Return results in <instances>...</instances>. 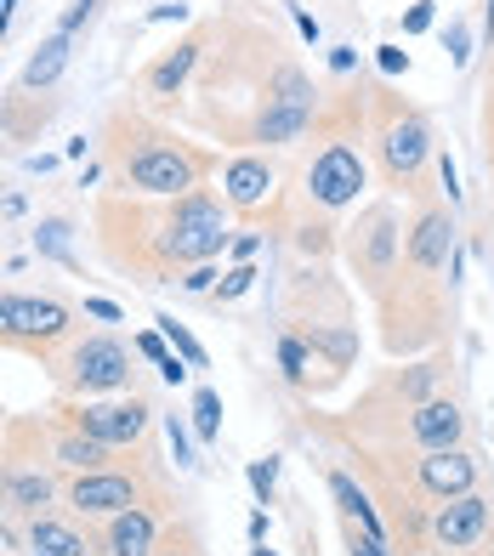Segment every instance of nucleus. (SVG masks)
Segmentation results:
<instances>
[{
	"label": "nucleus",
	"mask_w": 494,
	"mask_h": 556,
	"mask_svg": "<svg viewBox=\"0 0 494 556\" xmlns=\"http://www.w3.org/2000/svg\"><path fill=\"white\" fill-rule=\"evenodd\" d=\"M103 160L114 170V188L131 199H182L205 182L211 160L182 137L160 131L142 114H114L103 131Z\"/></svg>",
	"instance_id": "f257e3e1"
},
{
	"label": "nucleus",
	"mask_w": 494,
	"mask_h": 556,
	"mask_svg": "<svg viewBox=\"0 0 494 556\" xmlns=\"http://www.w3.org/2000/svg\"><path fill=\"white\" fill-rule=\"evenodd\" d=\"M80 336V307L46 290H0V346L52 364Z\"/></svg>",
	"instance_id": "f03ea898"
},
{
	"label": "nucleus",
	"mask_w": 494,
	"mask_h": 556,
	"mask_svg": "<svg viewBox=\"0 0 494 556\" xmlns=\"http://www.w3.org/2000/svg\"><path fill=\"white\" fill-rule=\"evenodd\" d=\"M52 381L63 397H119V392H137V358L131 346L97 330V336H74L58 358H52Z\"/></svg>",
	"instance_id": "7ed1b4c3"
},
{
	"label": "nucleus",
	"mask_w": 494,
	"mask_h": 556,
	"mask_svg": "<svg viewBox=\"0 0 494 556\" xmlns=\"http://www.w3.org/2000/svg\"><path fill=\"white\" fill-rule=\"evenodd\" d=\"M52 415H63L68 426H80L86 438L109 443L114 454L119 448H142L148 443V426H154V403L142 392H119V397H63Z\"/></svg>",
	"instance_id": "20e7f679"
},
{
	"label": "nucleus",
	"mask_w": 494,
	"mask_h": 556,
	"mask_svg": "<svg viewBox=\"0 0 494 556\" xmlns=\"http://www.w3.org/2000/svg\"><path fill=\"white\" fill-rule=\"evenodd\" d=\"M148 500V477L137 466H103V471H80V477H63V511L74 522H109L119 511Z\"/></svg>",
	"instance_id": "39448f33"
},
{
	"label": "nucleus",
	"mask_w": 494,
	"mask_h": 556,
	"mask_svg": "<svg viewBox=\"0 0 494 556\" xmlns=\"http://www.w3.org/2000/svg\"><path fill=\"white\" fill-rule=\"evenodd\" d=\"M347 256H353V267H358V278L369 290H387V278H398V262H404L398 211H392V205H369L358 216V227L347 233Z\"/></svg>",
	"instance_id": "423d86ee"
},
{
	"label": "nucleus",
	"mask_w": 494,
	"mask_h": 556,
	"mask_svg": "<svg viewBox=\"0 0 494 556\" xmlns=\"http://www.w3.org/2000/svg\"><path fill=\"white\" fill-rule=\"evenodd\" d=\"M63 505V477L40 460H12L0 466V522H35Z\"/></svg>",
	"instance_id": "0eeeda50"
},
{
	"label": "nucleus",
	"mask_w": 494,
	"mask_h": 556,
	"mask_svg": "<svg viewBox=\"0 0 494 556\" xmlns=\"http://www.w3.org/2000/svg\"><path fill=\"white\" fill-rule=\"evenodd\" d=\"M364 182H369L364 154H358L347 137L325 142V154L307 165V193H313V205H325V211H347V205H358Z\"/></svg>",
	"instance_id": "6e6552de"
},
{
	"label": "nucleus",
	"mask_w": 494,
	"mask_h": 556,
	"mask_svg": "<svg viewBox=\"0 0 494 556\" xmlns=\"http://www.w3.org/2000/svg\"><path fill=\"white\" fill-rule=\"evenodd\" d=\"M494 528V500L489 494H455V500H438V517H432V545L443 556H472Z\"/></svg>",
	"instance_id": "1a4fd4ad"
},
{
	"label": "nucleus",
	"mask_w": 494,
	"mask_h": 556,
	"mask_svg": "<svg viewBox=\"0 0 494 556\" xmlns=\"http://www.w3.org/2000/svg\"><path fill=\"white\" fill-rule=\"evenodd\" d=\"M381 170H387V182L392 188H409L415 176H421V165L432 160V131H427V119L421 114H387L381 119Z\"/></svg>",
	"instance_id": "9d476101"
},
{
	"label": "nucleus",
	"mask_w": 494,
	"mask_h": 556,
	"mask_svg": "<svg viewBox=\"0 0 494 556\" xmlns=\"http://www.w3.org/2000/svg\"><path fill=\"white\" fill-rule=\"evenodd\" d=\"M160 540H165L160 500H142V505H131V511H119L97 528V556H154Z\"/></svg>",
	"instance_id": "9b49d317"
},
{
	"label": "nucleus",
	"mask_w": 494,
	"mask_h": 556,
	"mask_svg": "<svg viewBox=\"0 0 494 556\" xmlns=\"http://www.w3.org/2000/svg\"><path fill=\"white\" fill-rule=\"evenodd\" d=\"M200 52H205L200 40H177L170 52H160L137 80L142 103H177V97L188 91V80H193V68H200Z\"/></svg>",
	"instance_id": "f8f14e48"
},
{
	"label": "nucleus",
	"mask_w": 494,
	"mask_h": 556,
	"mask_svg": "<svg viewBox=\"0 0 494 556\" xmlns=\"http://www.w3.org/2000/svg\"><path fill=\"white\" fill-rule=\"evenodd\" d=\"M449 244H455V222H449V211L432 205L404 233V267L409 273H443L449 267Z\"/></svg>",
	"instance_id": "ddd939ff"
},
{
	"label": "nucleus",
	"mask_w": 494,
	"mask_h": 556,
	"mask_svg": "<svg viewBox=\"0 0 494 556\" xmlns=\"http://www.w3.org/2000/svg\"><path fill=\"white\" fill-rule=\"evenodd\" d=\"M221 199H228V211L256 216L267 199H274V165L256 160V154L228 160V165H221Z\"/></svg>",
	"instance_id": "4468645a"
},
{
	"label": "nucleus",
	"mask_w": 494,
	"mask_h": 556,
	"mask_svg": "<svg viewBox=\"0 0 494 556\" xmlns=\"http://www.w3.org/2000/svg\"><path fill=\"white\" fill-rule=\"evenodd\" d=\"M421 489L432 500H455L478 489V454L466 448H427L421 454Z\"/></svg>",
	"instance_id": "2eb2a0df"
},
{
	"label": "nucleus",
	"mask_w": 494,
	"mask_h": 556,
	"mask_svg": "<svg viewBox=\"0 0 494 556\" xmlns=\"http://www.w3.org/2000/svg\"><path fill=\"white\" fill-rule=\"evenodd\" d=\"M23 545H29V556H97V540L80 534L68 511H46L23 522Z\"/></svg>",
	"instance_id": "dca6fc26"
},
{
	"label": "nucleus",
	"mask_w": 494,
	"mask_h": 556,
	"mask_svg": "<svg viewBox=\"0 0 494 556\" xmlns=\"http://www.w3.org/2000/svg\"><path fill=\"white\" fill-rule=\"evenodd\" d=\"M460 432H466V415H460L455 397H427V403H415L409 438L421 443V448H460Z\"/></svg>",
	"instance_id": "f3484780"
},
{
	"label": "nucleus",
	"mask_w": 494,
	"mask_h": 556,
	"mask_svg": "<svg viewBox=\"0 0 494 556\" xmlns=\"http://www.w3.org/2000/svg\"><path fill=\"white\" fill-rule=\"evenodd\" d=\"M74 35H46L40 46H35V52L29 58H23V68H17V80H12V91H35V97H46V91H52L58 80H63V68H68V52H74V46H68Z\"/></svg>",
	"instance_id": "a211bd4d"
},
{
	"label": "nucleus",
	"mask_w": 494,
	"mask_h": 556,
	"mask_svg": "<svg viewBox=\"0 0 494 556\" xmlns=\"http://www.w3.org/2000/svg\"><path fill=\"white\" fill-rule=\"evenodd\" d=\"M58 114V97L46 91V97H35V91H12L7 86V97H0V137H12V142H29V137H40V125Z\"/></svg>",
	"instance_id": "6ab92c4d"
},
{
	"label": "nucleus",
	"mask_w": 494,
	"mask_h": 556,
	"mask_svg": "<svg viewBox=\"0 0 494 556\" xmlns=\"http://www.w3.org/2000/svg\"><path fill=\"white\" fill-rule=\"evenodd\" d=\"M313 114L318 109H290V103H267L251 125V142H267V148H290L313 131Z\"/></svg>",
	"instance_id": "aec40b11"
},
{
	"label": "nucleus",
	"mask_w": 494,
	"mask_h": 556,
	"mask_svg": "<svg viewBox=\"0 0 494 556\" xmlns=\"http://www.w3.org/2000/svg\"><path fill=\"white\" fill-rule=\"evenodd\" d=\"M330 494H335L341 511H347V522H358L364 534H376V540H381V517H376V505H369V494L353 483L347 471H330Z\"/></svg>",
	"instance_id": "412c9836"
},
{
	"label": "nucleus",
	"mask_w": 494,
	"mask_h": 556,
	"mask_svg": "<svg viewBox=\"0 0 494 556\" xmlns=\"http://www.w3.org/2000/svg\"><path fill=\"white\" fill-rule=\"evenodd\" d=\"M267 103H290V109H318V91L313 80L295 63H279L274 80H267Z\"/></svg>",
	"instance_id": "4be33fe9"
},
{
	"label": "nucleus",
	"mask_w": 494,
	"mask_h": 556,
	"mask_svg": "<svg viewBox=\"0 0 494 556\" xmlns=\"http://www.w3.org/2000/svg\"><path fill=\"white\" fill-rule=\"evenodd\" d=\"M154 324H160V336L170 341V352H177V358H182L188 369H205V364H211V358H205V346L193 341V330H188V324H177V318H170V313H160Z\"/></svg>",
	"instance_id": "5701e85b"
},
{
	"label": "nucleus",
	"mask_w": 494,
	"mask_h": 556,
	"mask_svg": "<svg viewBox=\"0 0 494 556\" xmlns=\"http://www.w3.org/2000/svg\"><path fill=\"white\" fill-rule=\"evenodd\" d=\"M193 432H200V443H216V432H221V397L211 387L193 392Z\"/></svg>",
	"instance_id": "b1692460"
},
{
	"label": "nucleus",
	"mask_w": 494,
	"mask_h": 556,
	"mask_svg": "<svg viewBox=\"0 0 494 556\" xmlns=\"http://www.w3.org/2000/svg\"><path fill=\"white\" fill-rule=\"evenodd\" d=\"M35 250H40V256H52V262H63V267H80L68 256V222H40L35 227Z\"/></svg>",
	"instance_id": "393cba45"
},
{
	"label": "nucleus",
	"mask_w": 494,
	"mask_h": 556,
	"mask_svg": "<svg viewBox=\"0 0 494 556\" xmlns=\"http://www.w3.org/2000/svg\"><path fill=\"white\" fill-rule=\"evenodd\" d=\"M307 346H313V352H330L335 364H353L358 336H353V330H313V336H307Z\"/></svg>",
	"instance_id": "a878e982"
},
{
	"label": "nucleus",
	"mask_w": 494,
	"mask_h": 556,
	"mask_svg": "<svg viewBox=\"0 0 494 556\" xmlns=\"http://www.w3.org/2000/svg\"><path fill=\"white\" fill-rule=\"evenodd\" d=\"M279 364H284L290 381H302V375H307V341L302 336H284L279 341Z\"/></svg>",
	"instance_id": "bb28decb"
},
{
	"label": "nucleus",
	"mask_w": 494,
	"mask_h": 556,
	"mask_svg": "<svg viewBox=\"0 0 494 556\" xmlns=\"http://www.w3.org/2000/svg\"><path fill=\"white\" fill-rule=\"evenodd\" d=\"M97 7H103V0H74V7L58 17V29H63V35H74L80 23H91V17H97Z\"/></svg>",
	"instance_id": "cd10ccee"
},
{
	"label": "nucleus",
	"mask_w": 494,
	"mask_h": 556,
	"mask_svg": "<svg viewBox=\"0 0 494 556\" xmlns=\"http://www.w3.org/2000/svg\"><path fill=\"white\" fill-rule=\"evenodd\" d=\"M165 432H170V454H177V466H193V448H188V432L177 415H165Z\"/></svg>",
	"instance_id": "c85d7f7f"
},
{
	"label": "nucleus",
	"mask_w": 494,
	"mask_h": 556,
	"mask_svg": "<svg viewBox=\"0 0 494 556\" xmlns=\"http://www.w3.org/2000/svg\"><path fill=\"white\" fill-rule=\"evenodd\" d=\"M251 489H256L262 505L274 500V460H251Z\"/></svg>",
	"instance_id": "c756f323"
},
{
	"label": "nucleus",
	"mask_w": 494,
	"mask_h": 556,
	"mask_svg": "<svg viewBox=\"0 0 494 556\" xmlns=\"http://www.w3.org/2000/svg\"><path fill=\"white\" fill-rule=\"evenodd\" d=\"M137 352H142V358H154V364H165V358H170V341H165L160 330H142V336H137Z\"/></svg>",
	"instance_id": "7c9ffc66"
},
{
	"label": "nucleus",
	"mask_w": 494,
	"mask_h": 556,
	"mask_svg": "<svg viewBox=\"0 0 494 556\" xmlns=\"http://www.w3.org/2000/svg\"><path fill=\"white\" fill-rule=\"evenodd\" d=\"M347 545H353V556H387V545H381L376 534H364V528H358V522L347 528Z\"/></svg>",
	"instance_id": "2f4dec72"
},
{
	"label": "nucleus",
	"mask_w": 494,
	"mask_h": 556,
	"mask_svg": "<svg viewBox=\"0 0 494 556\" xmlns=\"http://www.w3.org/2000/svg\"><path fill=\"white\" fill-rule=\"evenodd\" d=\"M256 285V267H233L228 273V285H221V301H233V295H244V290H251Z\"/></svg>",
	"instance_id": "473e14b6"
},
{
	"label": "nucleus",
	"mask_w": 494,
	"mask_h": 556,
	"mask_svg": "<svg viewBox=\"0 0 494 556\" xmlns=\"http://www.w3.org/2000/svg\"><path fill=\"white\" fill-rule=\"evenodd\" d=\"M427 387H432V369H415L409 381H398V392H404L409 403H427Z\"/></svg>",
	"instance_id": "72a5a7b5"
},
{
	"label": "nucleus",
	"mask_w": 494,
	"mask_h": 556,
	"mask_svg": "<svg viewBox=\"0 0 494 556\" xmlns=\"http://www.w3.org/2000/svg\"><path fill=\"white\" fill-rule=\"evenodd\" d=\"M427 29H432V0L409 7V17H404V35H427Z\"/></svg>",
	"instance_id": "f704fd0d"
},
{
	"label": "nucleus",
	"mask_w": 494,
	"mask_h": 556,
	"mask_svg": "<svg viewBox=\"0 0 494 556\" xmlns=\"http://www.w3.org/2000/svg\"><path fill=\"white\" fill-rule=\"evenodd\" d=\"M211 278H216V273H211V262H200V267H188V273H182V290L205 295V290H211Z\"/></svg>",
	"instance_id": "c9c22d12"
},
{
	"label": "nucleus",
	"mask_w": 494,
	"mask_h": 556,
	"mask_svg": "<svg viewBox=\"0 0 494 556\" xmlns=\"http://www.w3.org/2000/svg\"><path fill=\"white\" fill-rule=\"evenodd\" d=\"M80 313H91V318H103V324H119V318H126V313H119L114 301H103V295H86V307H80Z\"/></svg>",
	"instance_id": "e433bc0d"
},
{
	"label": "nucleus",
	"mask_w": 494,
	"mask_h": 556,
	"mask_svg": "<svg viewBox=\"0 0 494 556\" xmlns=\"http://www.w3.org/2000/svg\"><path fill=\"white\" fill-rule=\"evenodd\" d=\"M188 375H193V369H188V364L177 358V352H170V358L160 364V381H165V387H182V381H188Z\"/></svg>",
	"instance_id": "4c0bfd02"
},
{
	"label": "nucleus",
	"mask_w": 494,
	"mask_h": 556,
	"mask_svg": "<svg viewBox=\"0 0 494 556\" xmlns=\"http://www.w3.org/2000/svg\"><path fill=\"white\" fill-rule=\"evenodd\" d=\"M438 176H443V193H449V205H460V176H455V160H449V154L438 160Z\"/></svg>",
	"instance_id": "58836bf2"
},
{
	"label": "nucleus",
	"mask_w": 494,
	"mask_h": 556,
	"mask_svg": "<svg viewBox=\"0 0 494 556\" xmlns=\"http://www.w3.org/2000/svg\"><path fill=\"white\" fill-rule=\"evenodd\" d=\"M381 68H387V74H404V68H409V58L398 52V46H381Z\"/></svg>",
	"instance_id": "ea45409f"
},
{
	"label": "nucleus",
	"mask_w": 494,
	"mask_h": 556,
	"mask_svg": "<svg viewBox=\"0 0 494 556\" xmlns=\"http://www.w3.org/2000/svg\"><path fill=\"white\" fill-rule=\"evenodd\" d=\"M154 556H200V551H193L188 540H160V551Z\"/></svg>",
	"instance_id": "a19ab883"
},
{
	"label": "nucleus",
	"mask_w": 494,
	"mask_h": 556,
	"mask_svg": "<svg viewBox=\"0 0 494 556\" xmlns=\"http://www.w3.org/2000/svg\"><path fill=\"white\" fill-rule=\"evenodd\" d=\"M353 63H358V58L347 52V46H335V52H330V68H335V74H353Z\"/></svg>",
	"instance_id": "79ce46f5"
},
{
	"label": "nucleus",
	"mask_w": 494,
	"mask_h": 556,
	"mask_svg": "<svg viewBox=\"0 0 494 556\" xmlns=\"http://www.w3.org/2000/svg\"><path fill=\"white\" fill-rule=\"evenodd\" d=\"M466 46H472V40H466V29H455V35H449V52H455V63H466V58H472Z\"/></svg>",
	"instance_id": "37998d69"
},
{
	"label": "nucleus",
	"mask_w": 494,
	"mask_h": 556,
	"mask_svg": "<svg viewBox=\"0 0 494 556\" xmlns=\"http://www.w3.org/2000/svg\"><path fill=\"white\" fill-rule=\"evenodd\" d=\"M295 29H302V35H307V40H318V23H313V17H307V12H302V7H295Z\"/></svg>",
	"instance_id": "c03bdc74"
},
{
	"label": "nucleus",
	"mask_w": 494,
	"mask_h": 556,
	"mask_svg": "<svg viewBox=\"0 0 494 556\" xmlns=\"http://www.w3.org/2000/svg\"><path fill=\"white\" fill-rule=\"evenodd\" d=\"M0 466H7V426H0Z\"/></svg>",
	"instance_id": "a18cd8bd"
},
{
	"label": "nucleus",
	"mask_w": 494,
	"mask_h": 556,
	"mask_svg": "<svg viewBox=\"0 0 494 556\" xmlns=\"http://www.w3.org/2000/svg\"><path fill=\"white\" fill-rule=\"evenodd\" d=\"M256 556H274V551H267V545H256Z\"/></svg>",
	"instance_id": "49530a36"
}]
</instances>
